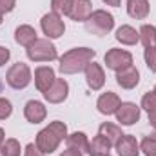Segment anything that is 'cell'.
I'll list each match as a JSON object with an SVG mask.
<instances>
[{"instance_id": "cell-1", "label": "cell", "mask_w": 156, "mask_h": 156, "mask_svg": "<svg viewBox=\"0 0 156 156\" xmlns=\"http://www.w3.org/2000/svg\"><path fill=\"white\" fill-rule=\"evenodd\" d=\"M96 56V51L91 47H75L69 49L67 53H64L58 58V71L62 75H76L82 73L89 62H93Z\"/></svg>"}, {"instance_id": "cell-2", "label": "cell", "mask_w": 156, "mask_h": 156, "mask_svg": "<svg viewBox=\"0 0 156 156\" xmlns=\"http://www.w3.org/2000/svg\"><path fill=\"white\" fill-rule=\"evenodd\" d=\"M66 138H67V125L60 120H55L47 127L38 131V134L35 138V145L44 154H53Z\"/></svg>"}, {"instance_id": "cell-3", "label": "cell", "mask_w": 156, "mask_h": 156, "mask_svg": "<svg viewBox=\"0 0 156 156\" xmlns=\"http://www.w3.org/2000/svg\"><path fill=\"white\" fill-rule=\"evenodd\" d=\"M113 27H115V16L109 11H105V9L93 11L91 16L85 22V29L91 35H96V37H104V35L111 33Z\"/></svg>"}, {"instance_id": "cell-4", "label": "cell", "mask_w": 156, "mask_h": 156, "mask_svg": "<svg viewBox=\"0 0 156 156\" xmlns=\"http://www.w3.org/2000/svg\"><path fill=\"white\" fill-rule=\"evenodd\" d=\"M26 55L31 62H53L58 58V49L49 38H37L26 49Z\"/></svg>"}, {"instance_id": "cell-5", "label": "cell", "mask_w": 156, "mask_h": 156, "mask_svg": "<svg viewBox=\"0 0 156 156\" xmlns=\"http://www.w3.org/2000/svg\"><path fill=\"white\" fill-rule=\"evenodd\" d=\"M31 80H33V73H31L29 66L24 64V62L13 64V66L7 69V73H5V83H7L11 89H16V91L26 89V87L31 83Z\"/></svg>"}, {"instance_id": "cell-6", "label": "cell", "mask_w": 156, "mask_h": 156, "mask_svg": "<svg viewBox=\"0 0 156 156\" xmlns=\"http://www.w3.org/2000/svg\"><path fill=\"white\" fill-rule=\"evenodd\" d=\"M40 27H42V33L45 35V38H49V40L60 38L66 33V24H64L62 16L56 15V13H53V11H49V13H45L42 16Z\"/></svg>"}, {"instance_id": "cell-7", "label": "cell", "mask_w": 156, "mask_h": 156, "mask_svg": "<svg viewBox=\"0 0 156 156\" xmlns=\"http://www.w3.org/2000/svg\"><path fill=\"white\" fill-rule=\"evenodd\" d=\"M104 62H105L107 69H111V71L118 73V71H122V69L133 66V55H131L127 49L113 47V49H109V51L105 53Z\"/></svg>"}, {"instance_id": "cell-8", "label": "cell", "mask_w": 156, "mask_h": 156, "mask_svg": "<svg viewBox=\"0 0 156 156\" xmlns=\"http://www.w3.org/2000/svg\"><path fill=\"white\" fill-rule=\"evenodd\" d=\"M115 116H116V122L120 125H127L129 127V125H134L136 122H140L142 109L134 102H122V105L118 107Z\"/></svg>"}, {"instance_id": "cell-9", "label": "cell", "mask_w": 156, "mask_h": 156, "mask_svg": "<svg viewBox=\"0 0 156 156\" xmlns=\"http://www.w3.org/2000/svg\"><path fill=\"white\" fill-rule=\"evenodd\" d=\"M85 73V83L91 91H100L104 85H105V73H104V67L100 64H96L94 60L87 64V67L83 69Z\"/></svg>"}, {"instance_id": "cell-10", "label": "cell", "mask_w": 156, "mask_h": 156, "mask_svg": "<svg viewBox=\"0 0 156 156\" xmlns=\"http://www.w3.org/2000/svg\"><path fill=\"white\" fill-rule=\"evenodd\" d=\"M67 96H69V83L64 78H56L53 85L44 93V98L49 104H62L67 100Z\"/></svg>"}, {"instance_id": "cell-11", "label": "cell", "mask_w": 156, "mask_h": 156, "mask_svg": "<svg viewBox=\"0 0 156 156\" xmlns=\"http://www.w3.org/2000/svg\"><path fill=\"white\" fill-rule=\"evenodd\" d=\"M122 105V100L116 93L113 91H107V93H102L96 100V109L100 115H105V116H111V115H116L118 107Z\"/></svg>"}, {"instance_id": "cell-12", "label": "cell", "mask_w": 156, "mask_h": 156, "mask_svg": "<svg viewBox=\"0 0 156 156\" xmlns=\"http://www.w3.org/2000/svg\"><path fill=\"white\" fill-rule=\"evenodd\" d=\"M55 80H56V75H55V69L51 66H40L35 69V87L42 94L53 85Z\"/></svg>"}, {"instance_id": "cell-13", "label": "cell", "mask_w": 156, "mask_h": 156, "mask_svg": "<svg viewBox=\"0 0 156 156\" xmlns=\"http://www.w3.org/2000/svg\"><path fill=\"white\" fill-rule=\"evenodd\" d=\"M24 116L29 123H42L47 116V107L38 100H29L24 105Z\"/></svg>"}, {"instance_id": "cell-14", "label": "cell", "mask_w": 156, "mask_h": 156, "mask_svg": "<svg viewBox=\"0 0 156 156\" xmlns=\"http://www.w3.org/2000/svg\"><path fill=\"white\" fill-rule=\"evenodd\" d=\"M118 156H138L140 154V142L133 134H123L115 144Z\"/></svg>"}, {"instance_id": "cell-15", "label": "cell", "mask_w": 156, "mask_h": 156, "mask_svg": "<svg viewBox=\"0 0 156 156\" xmlns=\"http://www.w3.org/2000/svg\"><path fill=\"white\" fill-rule=\"evenodd\" d=\"M116 83L122 89H134L138 83H140V71L134 67V66H129L122 71L116 73Z\"/></svg>"}, {"instance_id": "cell-16", "label": "cell", "mask_w": 156, "mask_h": 156, "mask_svg": "<svg viewBox=\"0 0 156 156\" xmlns=\"http://www.w3.org/2000/svg\"><path fill=\"white\" fill-rule=\"evenodd\" d=\"M93 13V2L91 0H73L71 11H69V18L75 22H87V18Z\"/></svg>"}, {"instance_id": "cell-17", "label": "cell", "mask_w": 156, "mask_h": 156, "mask_svg": "<svg viewBox=\"0 0 156 156\" xmlns=\"http://www.w3.org/2000/svg\"><path fill=\"white\" fill-rule=\"evenodd\" d=\"M37 38H38L37 29H35L33 26H29V24H22V26H18V27L15 29V42H16L18 45H22V47H26V49H27Z\"/></svg>"}, {"instance_id": "cell-18", "label": "cell", "mask_w": 156, "mask_h": 156, "mask_svg": "<svg viewBox=\"0 0 156 156\" xmlns=\"http://www.w3.org/2000/svg\"><path fill=\"white\" fill-rule=\"evenodd\" d=\"M111 149H113V144L107 138H104L102 134H96L89 142L87 154L89 156H111Z\"/></svg>"}, {"instance_id": "cell-19", "label": "cell", "mask_w": 156, "mask_h": 156, "mask_svg": "<svg viewBox=\"0 0 156 156\" xmlns=\"http://www.w3.org/2000/svg\"><path fill=\"white\" fill-rule=\"evenodd\" d=\"M151 13L149 0H127V15L134 20H144Z\"/></svg>"}, {"instance_id": "cell-20", "label": "cell", "mask_w": 156, "mask_h": 156, "mask_svg": "<svg viewBox=\"0 0 156 156\" xmlns=\"http://www.w3.org/2000/svg\"><path fill=\"white\" fill-rule=\"evenodd\" d=\"M115 38H116L122 45H136V44L140 42V33H138L133 26L123 24V26H120L116 29Z\"/></svg>"}, {"instance_id": "cell-21", "label": "cell", "mask_w": 156, "mask_h": 156, "mask_svg": "<svg viewBox=\"0 0 156 156\" xmlns=\"http://www.w3.org/2000/svg\"><path fill=\"white\" fill-rule=\"evenodd\" d=\"M66 145H67V149H75V151H80V153L83 154V153H87V149H89V138H87L85 133L76 131V133L67 134Z\"/></svg>"}, {"instance_id": "cell-22", "label": "cell", "mask_w": 156, "mask_h": 156, "mask_svg": "<svg viewBox=\"0 0 156 156\" xmlns=\"http://www.w3.org/2000/svg\"><path fill=\"white\" fill-rule=\"evenodd\" d=\"M98 134H102L104 138H107V140L113 144V147H115V144H116L118 140L123 136L122 127L116 125V123H111V122H104V123L98 127Z\"/></svg>"}, {"instance_id": "cell-23", "label": "cell", "mask_w": 156, "mask_h": 156, "mask_svg": "<svg viewBox=\"0 0 156 156\" xmlns=\"http://www.w3.org/2000/svg\"><path fill=\"white\" fill-rule=\"evenodd\" d=\"M138 33H140V42L144 44V47H156V26L144 24Z\"/></svg>"}, {"instance_id": "cell-24", "label": "cell", "mask_w": 156, "mask_h": 156, "mask_svg": "<svg viewBox=\"0 0 156 156\" xmlns=\"http://www.w3.org/2000/svg\"><path fill=\"white\" fill-rule=\"evenodd\" d=\"M73 0H51V11L60 16H69Z\"/></svg>"}, {"instance_id": "cell-25", "label": "cell", "mask_w": 156, "mask_h": 156, "mask_svg": "<svg viewBox=\"0 0 156 156\" xmlns=\"http://www.w3.org/2000/svg\"><path fill=\"white\" fill-rule=\"evenodd\" d=\"M2 151H4L5 156H20L24 153L22 147H20V142L15 140V138H7L4 142V145H2Z\"/></svg>"}, {"instance_id": "cell-26", "label": "cell", "mask_w": 156, "mask_h": 156, "mask_svg": "<svg viewBox=\"0 0 156 156\" xmlns=\"http://www.w3.org/2000/svg\"><path fill=\"white\" fill-rule=\"evenodd\" d=\"M140 153H144L145 156H156V142L151 140L149 136H145L140 142Z\"/></svg>"}, {"instance_id": "cell-27", "label": "cell", "mask_w": 156, "mask_h": 156, "mask_svg": "<svg viewBox=\"0 0 156 156\" xmlns=\"http://www.w3.org/2000/svg\"><path fill=\"white\" fill-rule=\"evenodd\" d=\"M144 60H145V64H147V67L156 73V47H145V51H144Z\"/></svg>"}, {"instance_id": "cell-28", "label": "cell", "mask_w": 156, "mask_h": 156, "mask_svg": "<svg viewBox=\"0 0 156 156\" xmlns=\"http://www.w3.org/2000/svg\"><path fill=\"white\" fill-rule=\"evenodd\" d=\"M13 113V104L7 98H0V120H7Z\"/></svg>"}, {"instance_id": "cell-29", "label": "cell", "mask_w": 156, "mask_h": 156, "mask_svg": "<svg viewBox=\"0 0 156 156\" xmlns=\"http://www.w3.org/2000/svg\"><path fill=\"white\" fill-rule=\"evenodd\" d=\"M24 156H45L35 144H27L24 149Z\"/></svg>"}, {"instance_id": "cell-30", "label": "cell", "mask_w": 156, "mask_h": 156, "mask_svg": "<svg viewBox=\"0 0 156 156\" xmlns=\"http://www.w3.org/2000/svg\"><path fill=\"white\" fill-rule=\"evenodd\" d=\"M16 5V0H0V11L5 15V13H11Z\"/></svg>"}, {"instance_id": "cell-31", "label": "cell", "mask_w": 156, "mask_h": 156, "mask_svg": "<svg viewBox=\"0 0 156 156\" xmlns=\"http://www.w3.org/2000/svg\"><path fill=\"white\" fill-rule=\"evenodd\" d=\"M9 58H11V51H9L7 47L0 45V67H2L4 64H7V62H9Z\"/></svg>"}, {"instance_id": "cell-32", "label": "cell", "mask_w": 156, "mask_h": 156, "mask_svg": "<svg viewBox=\"0 0 156 156\" xmlns=\"http://www.w3.org/2000/svg\"><path fill=\"white\" fill-rule=\"evenodd\" d=\"M147 118H149V123H151L153 127H156V107L147 113Z\"/></svg>"}, {"instance_id": "cell-33", "label": "cell", "mask_w": 156, "mask_h": 156, "mask_svg": "<svg viewBox=\"0 0 156 156\" xmlns=\"http://www.w3.org/2000/svg\"><path fill=\"white\" fill-rule=\"evenodd\" d=\"M58 156H82L80 151H75V149H66V151H62Z\"/></svg>"}, {"instance_id": "cell-34", "label": "cell", "mask_w": 156, "mask_h": 156, "mask_svg": "<svg viewBox=\"0 0 156 156\" xmlns=\"http://www.w3.org/2000/svg\"><path fill=\"white\" fill-rule=\"evenodd\" d=\"M104 4H107V5H111V7H118L120 4H122V0H102Z\"/></svg>"}, {"instance_id": "cell-35", "label": "cell", "mask_w": 156, "mask_h": 156, "mask_svg": "<svg viewBox=\"0 0 156 156\" xmlns=\"http://www.w3.org/2000/svg\"><path fill=\"white\" fill-rule=\"evenodd\" d=\"M4 142H5V133H4V129L0 127V147L4 145Z\"/></svg>"}, {"instance_id": "cell-36", "label": "cell", "mask_w": 156, "mask_h": 156, "mask_svg": "<svg viewBox=\"0 0 156 156\" xmlns=\"http://www.w3.org/2000/svg\"><path fill=\"white\" fill-rule=\"evenodd\" d=\"M149 138H151V140H154V142H156V127H153V131H151Z\"/></svg>"}, {"instance_id": "cell-37", "label": "cell", "mask_w": 156, "mask_h": 156, "mask_svg": "<svg viewBox=\"0 0 156 156\" xmlns=\"http://www.w3.org/2000/svg\"><path fill=\"white\" fill-rule=\"evenodd\" d=\"M2 22H4V13L0 11V26H2Z\"/></svg>"}, {"instance_id": "cell-38", "label": "cell", "mask_w": 156, "mask_h": 156, "mask_svg": "<svg viewBox=\"0 0 156 156\" xmlns=\"http://www.w3.org/2000/svg\"><path fill=\"white\" fill-rule=\"evenodd\" d=\"M0 156H5L4 154V151H2V147H0Z\"/></svg>"}, {"instance_id": "cell-39", "label": "cell", "mask_w": 156, "mask_h": 156, "mask_svg": "<svg viewBox=\"0 0 156 156\" xmlns=\"http://www.w3.org/2000/svg\"><path fill=\"white\" fill-rule=\"evenodd\" d=\"M153 93H154V94H156V85H154V89H153Z\"/></svg>"}]
</instances>
